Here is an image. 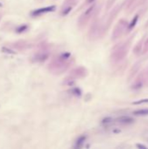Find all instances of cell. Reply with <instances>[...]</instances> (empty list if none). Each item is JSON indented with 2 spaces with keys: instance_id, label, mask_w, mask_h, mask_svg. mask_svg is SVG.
Here are the masks:
<instances>
[{
  "instance_id": "cell-10",
  "label": "cell",
  "mask_w": 148,
  "mask_h": 149,
  "mask_svg": "<svg viewBox=\"0 0 148 149\" xmlns=\"http://www.w3.org/2000/svg\"><path fill=\"white\" fill-rule=\"evenodd\" d=\"M88 1H89V2H93L94 0H88Z\"/></svg>"
},
{
  "instance_id": "cell-6",
  "label": "cell",
  "mask_w": 148,
  "mask_h": 149,
  "mask_svg": "<svg viewBox=\"0 0 148 149\" xmlns=\"http://www.w3.org/2000/svg\"><path fill=\"white\" fill-rule=\"evenodd\" d=\"M143 103H148V99L141 100H139V101L133 102V104H134V105H139V104H143Z\"/></svg>"
},
{
  "instance_id": "cell-9",
  "label": "cell",
  "mask_w": 148,
  "mask_h": 149,
  "mask_svg": "<svg viewBox=\"0 0 148 149\" xmlns=\"http://www.w3.org/2000/svg\"><path fill=\"white\" fill-rule=\"evenodd\" d=\"M137 146L138 147H143V148H145L146 147L145 146H142V145H137Z\"/></svg>"
},
{
  "instance_id": "cell-4",
  "label": "cell",
  "mask_w": 148,
  "mask_h": 149,
  "mask_svg": "<svg viewBox=\"0 0 148 149\" xmlns=\"http://www.w3.org/2000/svg\"><path fill=\"white\" fill-rule=\"evenodd\" d=\"M27 28H28V26H27V25H25V24H23V25L19 26V27H18V28L17 29V33H24V31H26V30H27Z\"/></svg>"
},
{
  "instance_id": "cell-3",
  "label": "cell",
  "mask_w": 148,
  "mask_h": 149,
  "mask_svg": "<svg viewBox=\"0 0 148 149\" xmlns=\"http://www.w3.org/2000/svg\"><path fill=\"white\" fill-rule=\"evenodd\" d=\"M134 115L137 116H145L148 115V109H140V110H136L133 112Z\"/></svg>"
},
{
  "instance_id": "cell-7",
  "label": "cell",
  "mask_w": 148,
  "mask_h": 149,
  "mask_svg": "<svg viewBox=\"0 0 148 149\" xmlns=\"http://www.w3.org/2000/svg\"><path fill=\"white\" fill-rule=\"evenodd\" d=\"M143 138H144L146 141H148V130H146V131L144 132V133H143Z\"/></svg>"
},
{
  "instance_id": "cell-8",
  "label": "cell",
  "mask_w": 148,
  "mask_h": 149,
  "mask_svg": "<svg viewBox=\"0 0 148 149\" xmlns=\"http://www.w3.org/2000/svg\"><path fill=\"white\" fill-rule=\"evenodd\" d=\"M137 20H138V16L135 18V19H134V21L132 20V24H131V25H130V28H132V26H134L135 25V23L137 22Z\"/></svg>"
},
{
  "instance_id": "cell-1",
  "label": "cell",
  "mask_w": 148,
  "mask_h": 149,
  "mask_svg": "<svg viewBox=\"0 0 148 149\" xmlns=\"http://www.w3.org/2000/svg\"><path fill=\"white\" fill-rule=\"evenodd\" d=\"M55 6L54 5H51V6H47V7H44V8H40V9H37L33 12H32L31 15L33 16V17H38V16H40L42 14H45V13H47V12H53L55 10Z\"/></svg>"
},
{
  "instance_id": "cell-2",
  "label": "cell",
  "mask_w": 148,
  "mask_h": 149,
  "mask_svg": "<svg viewBox=\"0 0 148 149\" xmlns=\"http://www.w3.org/2000/svg\"><path fill=\"white\" fill-rule=\"evenodd\" d=\"M117 121H118V123L122 124V125H128V124H132L134 121L132 118H131L129 116L123 115V116L118 117L117 119Z\"/></svg>"
},
{
  "instance_id": "cell-5",
  "label": "cell",
  "mask_w": 148,
  "mask_h": 149,
  "mask_svg": "<svg viewBox=\"0 0 148 149\" xmlns=\"http://www.w3.org/2000/svg\"><path fill=\"white\" fill-rule=\"evenodd\" d=\"M1 50H2L3 52L8 53V54H16V53H17L16 51H12V50H11V49H9V48H7V47H2Z\"/></svg>"
},
{
  "instance_id": "cell-11",
  "label": "cell",
  "mask_w": 148,
  "mask_h": 149,
  "mask_svg": "<svg viewBox=\"0 0 148 149\" xmlns=\"http://www.w3.org/2000/svg\"><path fill=\"white\" fill-rule=\"evenodd\" d=\"M2 6H3V5H2V4H0V7H2Z\"/></svg>"
}]
</instances>
